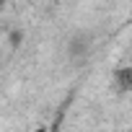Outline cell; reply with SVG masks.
I'll use <instances>...</instances> for the list:
<instances>
[{
	"label": "cell",
	"mask_w": 132,
	"mask_h": 132,
	"mask_svg": "<svg viewBox=\"0 0 132 132\" xmlns=\"http://www.w3.org/2000/svg\"><path fill=\"white\" fill-rule=\"evenodd\" d=\"M36 132H49V127H36Z\"/></svg>",
	"instance_id": "cell-2"
},
{
	"label": "cell",
	"mask_w": 132,
	"mask_h": 132,
	"mask_svg": "<svg viewBox=\"0 0 132 132\" xmlns=\"http://www.w3.org/2000/svg\"><path fill=\"white\" fill-rule=\"evenodd\" d=\"M114 83H117L119 91L132 93V65H122V68L114 73Z\"/></svg>",
	"instance_id": "cell-1"
}]
</instances>
